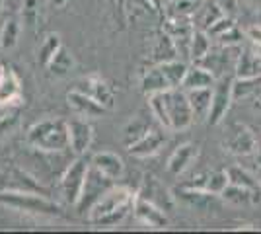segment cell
Instances as JSON below:
<instances>
[{
    "label": "cell",
    "instance_id": "6da1fadb",
    "mask_svg": "<svg viewBox=\"0 0 261 234\" xmlns=\"http://www.w3.org/2000/svg\"><path fill=\"white\" fill-rule=\"evenodd\" d=\"M150 110L158 123L168 131H184L191 127L195 115L187 98V90L172 88L150 94Z\"/></svg>",
    "mask_w": 261,
    "mask_h": 234
},
{
    "label": "cell",
    "instance_id": "7a4b0ae2",
    "mask_svg": "<svg viewBox=\"0 0 261 234\" xmlns=\"http://www.w3.org/2000/svg\"><path fill=\"white\" fill-rule=\"evenodd\" d=\"M135 199H137V193L130 191L129 188H123V186L109 188L90 207L88 221L94 226H106V228L117 226L135 209Z\"/></svg>",
    "mask_w": 261,
    "mask_h": 234
},
{
    "label": "cell",
    "instance_id": "3957f363",
    "mask_svg": "<svg viewBox=\"0 0 261 234\" xmlns=\"http://www.w3.org/2000/svg\"><path fill=\"white\" fill-rule=\"evenodd\" d=\"M28 143L41 152H61L68 148V121L43 119L28 131Z\"/></svg>",
    "mask_w": 261,
    "mask_h": 234
},
{
    "label": "cell",
    "instance_id": "277c9868",
    "mask_svg": "<svg viewBox=\"0 0 261 234\" xmlns=\"http://www.w3.org/2000/svg\"><path fill=\"white\" fill-rule=\"evenodd\" d=\"M0 205L14 209V211L39 215V217H59L61 205L47 199L43 195L30 193V191H0Z\"/></svg>",
    "mask_w": 261,
    "mask_h": 234
},
{
    "label": "cell",
    "instance_id": "5b68a950",
    "mask_svg": "<svg viewBox=\"0 0 261 234\" xmlns=\"http://www.w3.org/2000/svg\"><path fill=\"white\" fill-rule=\"evenodd\" d=\"M187 72V65L179 61H162L154 68H150L144 78H142V90L144 94H154V92H164V90L179 88Z\"/></svg>",
    "mask_w": 261,
    "mask_h": 234
},
{
    "label": "cell",
    "instance_id": "8992f818",
    "mask_svg": "<svg viewBox=\"0 0 261 234\" xmlns=\"http://www.w3.org/2000/svg\"><path fill=\"white\" fill-rule=\"evenodd\" d=\"M88 172H90V162L84 158V154L78 156L74 162L68 164L63 178H61V191H63V197L66 203L76 205L80 201L84 186H86Z\"/></svg>",
    "mask_w": 261,
    "mask_h": 234
},
{
    "label": "cell",
    "instance_id": "52a82bcc",
    "mask_svg": "<svg viewBox=\"0 0 261 234\" xmlns=\"http://www.w3.org/2000/svg\"><path fill=\"white\" fill-rule=\"evenodd\" d=\"M232 101H234L232 100V80L222 76L213 86V101H211V112H208L207 121L211 125H218L224 119Z\"/></svg>",
    "mask_w": 261,
    "mask_h": 234
},
{
    "label": "cell",
    "instance_id": "ba28073f",
    "mask_svg": "<svg viewBox=\"0 0 261 234\" xmlns=\"http://www.w3.org/2000/svg\"><path fill=\"white\" fill-rule=\"evenodd\" d=\"M224 146L226 150L232 152V154L238 156H246L251 154L257 146V141L246 125H240V123H234L228 129V133L224 137Z\"/></svg>",
    "mask_w": 261,
    "mask_h": 234
},
{
    "label": "cell",
    "instance_id": "9c48e42d",
    "mask_svg": "<svg viewBox=\"0 0 261 234\" xmlns=\"http://www.w3.org/2000/svg\"><path fill=\"white\" fill-rule=\"evenodd\" d=\"M94 141V129L84 117H76L68 121V148L74 154H86Z\"/></svg>",
    "mask_w": 261,
    "mask_h": 234
},
{
    "label": "cell",
    "instance_id": "30bf717a",
    "mask_svg": "<svg viewBox=\"0 0 261 234\" xmlns=\"http://www.w3.org/2000/svg\"><path fill=\"white\" fill-rule=\"evenodd\" d=\"M68 101V108L76 113L78 117H84V119H94V117H101L103 113L108 112V108H103L99 101H96L92 96H88L86 92L74 88L72 92H68L66 96Z\"/></svg>",
    "mask_w": 261,
    "mask_h": 234
},
{
    "label": "cell",
    "instance_id": "8fae6325",
    "mask_svg": "<svg viewBox=\"0 0 261 234\" xmlns=\"http://www.w3.org/2000/svg\"><path fill=\"white\" fill-rule=\"evenodd\" d=\"M137 195L142 197V199L150 201L154 205H158V207H162L164 211L174 207V195L166 190L154 176H146V178L142 179V186Z\"/></svg>",
    "mask_w": 261,
    "mask_h": 234
},
{
    "label": "cell",
    "instance_id": "7c38bea8",
    "mask_svg": "<svg viewBox=\"0 0 261 234\" xmlns=\"http://www.w3.org/2000/svg\"><path fill=\"white\" fill-rule=\"evenodd\" d=\"M133 213H135V217L142 224H146L150 228H166L168 226V217H166L162 207L154 205L150 201L142 199L139 195L135 199V209H133Z\"/></svg>",
    "mask_w": 261,
    "mask_h": 234
},
{
    "label": "cell",
    "instance_id": "4fadbf2b",
    "mask_svg": "<svg viewBox=\"0 0 261 234\" xmlns=\"http://www.w3.org/2000/svg\"><path fill=\"white\" fill-rule=\"evenodd\" d=\"M78 90L86 92L88 96H92L96 101H99L103 108H108V110L113 108V90L109 88L108 82L103 78L96 76V74L82 78L78 82Z\"/></svg>",
    "mask_w": 261,
    "mask_h": 234
},
{
    "label": "cell",
    "instance_id": "5bb4252c",
    "mask_svg": "<svg viewBox=\"0 0 261 234\" xmlns=\"http://www.w3.org/2000/svg\"><path fill=\"white\" fill-rule=\"evenodd\" d=\"M22 98L20 78L10 67H0V106H8Z\"/></svg>",
    "mask_w": 261,
    "mask_h": 234
},
{
    "label": "cell",
    "instance_id": "9a60e30c",
    "mask_svg": "<svg viewBox=\"0 0 261 234\" xmlns=\"http://www.w3.org/2000/svg\"><path fill=\"white\" fill-rule=\"evenodd\" d=\"M193 179H195V181L187 184V188L211 191V193H217V195H220L222 190L230 184L228 172H226V170H213V172H205V174L195 176Z\"/></svg>",
    "mask_w": 261,
    "mask_h": 234
},
{
    "label": "cell",
    "instance_id": "2e32d148",
    "mask_svg": "<svg viewBox=\"0 0 261 234\" xmlns=\"http://www.w3.org/2000/svg\"><path fill=\"white\" fill-rule=\"evenodd\" d=\"M164 145H166V135L160 129H150L139 143L130 146L129 152L137 158H148V156L156 154Z\"/></svg>",
    "mask_w": 261,
    "mask_h": 234
},
{
    "label": "cell",
    "instance_id": "e0dca14e",
    "mask_svg": "<svg viewBox=\"0 0 261 234\" xmlns=\"http://www.w3.org/2000/svg\"><path fill=\"white\" fill-rule=\"evenodd\" d=\"M92 166L109 179H119L123 176V172H125V164H123L121 156H117L115 152H98V154H94Z\"/></svg>",
    "mask_w": 261,
    "mask_h": 234
},
{
    "label": "cell",
    "instance_id": "ac0fdd59",
    "mask_svg": "<svg viewBox=\"0 0 261 234\" xmlns=\"http://www.w3.org/2000/svg\"><path fill=\"white\" fill-rule=\"evenodd\" d=\"M236 76L251 78L261 76V55L257 49H242L236 59Z\"/></svg>",
    "mask_w": 261,
    "mask_h": 234
},
{
    "label": "cell",
    "instance_id": "d6986e66",
    "mask_svg": "<svg viewBox=\"0 0 261 234\" xmlns=\"http://www.w3.org/2000/svg\"><path fill=\"white\" fill-rule=\"evenodd\" d=\"M177 197L184 201V203H187L189 207L197 209V211H211V205L217 201V193L184 186L181 190L177 191Z\"/></svg>",
    "mask_w": 261,
    "mask_h": 234
},
{
    "label": "cell",
    "instance_id": "ffe728a7",
    "mask_svg": "<svg viewBox=\"0 0 261 234\" xmlns=\"http://www.w3.org/2000/svg\"><path fill=\"white\" fill-rule=\"evenodd\" d=\"M217 82L215 74L208 70V68L201 67V65H193V67H187L185 78L181 82V88L184 90H195V88H213Z\"/></svg>",
    "mask_w": 261,
    "mask_h": 234
},
{
    "label": "cell",
    "instance_id": "44dd1931",
    "mask_svg": "<svg viewBox=\"0 0 261 234\" xmlns=\"http://www.w3.org/2000/svg\"><path fill=\"white\" fill-rule=\"evenodd\" d=\"M197 158V146L191 145V143H185V145L177 146L172 156H170V160H168V170H170V174H174V176H179V174H184L187 168L191 166V162Z\"/></svg>",
    "mask_w": 261,
    "mask_h": 234
},
{
    "label": "cell",
    "instance_id": "7402d4cb",
    "mask_svg": "<svg viewBox=\"0 0 261 234\" xmlns=\"http://www.w3.org/2000/svg\"><path fill=\"white\" fill-rule=\"evenodd\" d=\"M187 98L195 115V121H203L208 117L211 101H213V88H195L187 90Z\"/></svg>",
    "mask_w": 261,
    "mask_h": 234
},
{
    "label": "cell",
    "instance_id": "603a6c76",
    "mask_svg": "<svg viewBox=\"0 0 261 234\" xmlns=\"http://www.w3.org/2000/svg\"><path fill=\"white\" fill-rule=\"evenodd\" d=\"M228 172V179L230 184H236L240 188H246V190L251 191V195H253V201H259L261 197V190H259V184H257V179L251 176L250 172H246L244 168L240 166H232L226 170Z\"/></svg>",
    "mask_w": 261,
    "mask_h": 234
},
{
    "label": "cell",
    "instance_id": "cb8c5ba5",
    "mask_svg": "<svg viewBox=\"0 0 261 234\" xmlns=\"http://www.w3.org/2000/svg\"><path fill=\"white\" fill-rule=\"evenodd\" d=\"M47 68H49V72L55 74V76H66V74H70V70L74 68V57H72V53L63 45V47L55 53V57L51 59V63L47 65Z\"/></svg>",
    "mask_w": 261,
    "mask_h": 234
},
{
    "label": "cell",
    "instance_id": "d4e9b609",
    "mask_svg": "<svg viewBox=\"0 0 261 234\" xmlns=\"http://www.w3.org/2000/svg\"><path fill=\"white\" fill-rule=\"evenodd\" d=\"M222 16H224V10H222V6L218 4L217 0H205L203 6L199 8V12H197V16H195L197 22L201 23L199 30H205V32H207L208 28L217 22V20H220Z\"/></svg>",
    "mask_w": 261,
    "mask_h": 234
},
{
    "label": "cell",
    "instance_id": "484cf974",
    "mask_svg": "<svg viewBox=\"0 0 261 234\" xmlns=\"http://www.w3.org/2000/svg\"><path fill=\"white\" fill-rule=\"evenodd\" d=\"M20 37V20L10 16L8 20H4L2 28H0V49L2 51H10L18 43Z\"/></svg>",
    "mask_w": 261,
    "mask_h": 234
},
{
    "label": "cell",
    "instance_id": "4316f807",
    "mask_svg": "<svg viewBox=\"0 0 261 234\" xmlns=\"http://www.w3.org/2000/svg\"><path fill=\"white\" fill-rule=\"evenodd\" d=\"M261 86V76H251V78H238L232 80V100L240 101L250 98L253 92H257Z\"/></svg>",
    "mask_w": 261,
    "mask_h": 234
},
{
    "label": "cell",
    "instance_id": "83f0119b",
    "mask_svg": "<svg viewBox=\"0 0 261 234\" xmlns=\"http://www.w3.org/2000/svg\"><path fill=\"white\" fill-rule=\"evenodd\" d=\"M208 51H211V35L205 30H195L189 39V57L193 59V63H197L207 55Z\"/></svg>",
    "mask_w": 261,
    "mask_h": 234
},
{
    "label": "cell",
    "instance_id": "f1b7e54d",
    "mask_svg": "<svg viewBox=\"0 0 261 234\" xmlns=\"http://www.w3.org/2000/svg\"><path fill=\"white\" fill-rule=\"evenodd\" d=\"M152 127L148 125V123L144 121L142 117H137V119H133V121L125 127V131H123V143H125V146H133L135 143H139L144 135L148 133Z\"/></svg>",
    "mask_w": 261,
    "mask_h": 234
},
{
    "label": "cell",
    "instance_id": "f546056e",
    "mask_svg": "<svg viewBox=\"0 0 261 234\" xmlns=\"http://www.w3.org/2000/svg\"><path fill=\"white\" fill-rule=\"evenodd\" d=\"M61 47H63V43H61V35L49 34L43 39V43L39 45V49H37V61H39L43 67H47V65L51 63V59L55 57V53H57Z\"/></svg>",
    "mask_w": 261,
    "mask_h": 234
},
{
    "label": "cell",
    "instance_id": "4dcf8cb0",
    "mask_svg": "<svg viewBox=\"0 0 261 234\" xmlns=\"http://www.w3.org/2000/svg\"><path fill=\"white\" fill-rule=\"evenodd\" d=\"M220 195H222V199L230 201V203H236V205H246V203L253 201L251 191L246 190V188H240L236 184H228V186L222 190Z\"/></svg>",
    "mask_w": 261,
    "mask_h": 234
},
{
    "label": "cell",
    "instance_id": "1f68e13d",
    "mask_svg": "<svg viewBox=\"0 0 261 234\" xmlns=\"http://www.w3.org/2000/svg\"><path fill=\"white\" fill-rule=\"evenodd\" d=\"M20 18H22L23 28H35L37 18H39L37 0H22V6H20Z\"/></svg>",
    "mask_w": 261,
    "mask_h": 234
},
{
    "label": "cell",
    "instance_id": "d6a6232c",
    "mask_svg": "<svg viewBox=\"0 0 261 234\" xmlns=\"http://www.w3.org/2000/svg\"><path fill=\"white\" fill-rule=\"evenodd\" d=\"M234 25H236V23H234V20H232V18H228V16H222L220 20H217V22L208 28L207 34L211 35V37H217V39H218L220 35L226 34L230 28H234Z\"/></svg>",
    "mask_w": 261,
    "mask_h": 234
},
{
    "label": "cell",
    "instance_id": "836d02e7",
    "mask_svg": "<svg viewBox=\"0 0 261 234\" xmlns=\"http://www.w3.org/2000/svg\"><path fill=\"white\" fill-rule=\"evenodd\" d=\"M242 37H244V34L238 30V25H234V28H230L226 34L220 35L218 41H220L222 45H226V47H234V45L242 43Z\"/></svg>",
    "mask_w": 261,
    "mask_h": 234
},
{
    "label": "cell",
    "instance_id": "e575fe53",
    "mask_svg": "<svg viewBox=\"0 0 261 234\" xmlns=\"http://www.w3.org/2000/svg\"><path fill=\"white\" fill-rule=\"evenodd\" d=\"M16 123H18V115H16V113H10V115H2V117H0V139H2V137H6V135L10 133L12 129L16 127Z\"/></svg>",
    "mask_w": 261,
    "mask_h": 234
},
{
    "label": "cell",
    "instance_id": "d590c367",
    "mask_svg": "<svg viewBox=\"0 0 261 234\" xmlns=\"http://www.w3.org/2000/svg\"><path fill=\"white\" fill-rule=\"evenodd\" d=\"M246 35H248V39H251V43L261 47V25H253V28H250V30L246 32Z\"/></svg>",
    "mask_w": 261,
    "mask_h": 234
},
{
    "label": "cell",
    "instance_id": "8d00e7d4",
    "mask_svg": "<svg viewBox=\"0 0 261 234\" xmlns=\"http://www.w3.org/2000/svg\"><path fill=\"white\" fill-rule=\"evenodd\" d=\"M218 4L222 6V10H234L236 8V0H217Z\"/></svg>",
    "mask_w": 261,
    "mask_h": 234
},
{
    "label": "cell",
    "instance_id": "74e56055",
    "mask_svg": "<svg viewBox=\"0 0 261 234\" xmlns=\"http://www.w3.org/2000/svg\"><path fill=\"white\" fill-rule=\"evenodd\" d=\"M53 8H65L66 4H68V0H47Z\"/></svg>",
    "mask_w": 261,
    "mask_h": 234
},
{
    "label": "cell",
    "instance_id": "f35d334b",
    "mask_svg": "<svg viewBox=\"0 0 261 234\" xmlns=\"http://www.w3.org/2000/svg\"><path fill=\"white\" fill-rule=\"evenodd\" d=\"M146 2H148V4H152L154 8H158V6H160V0H146Z\"/></svg>",
    "mask_w": 261,
    "mask_h": 234
},
{
    "label": "cell",
    "instance_id": "ab89813d",
    "mask_svg": "<svg viewBox=\"0 0 261 234\" xmlns=\"http://www.w3.org/2000/svg\"><path fill=\"white\" fill-rule=\"evenodd\" d=\"M253 2H255V4H257V6H261V0H253Z\"/></svg>",
    "mask_w": 261,
    "mask_h": 234
},
{
    "label": "cell",
    "instance_id": "60d3db41",
    "mask_svg": "<svg viewBox=\"0 0 261 234\" xmlns=\"http://www.w3.org/2000/svg\"><path fill=\"white\" fill-rule=\"evenodd\" d=\"M2 2H4V0H0V8H2Z\"/></svg>",
    "mask_w": 261,
    "mask_h": 234
}]
</instances>
